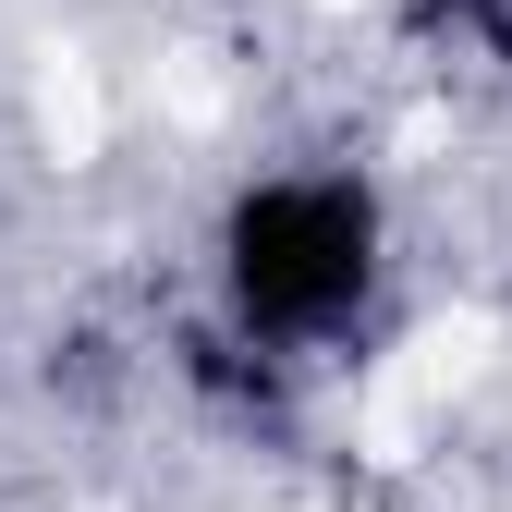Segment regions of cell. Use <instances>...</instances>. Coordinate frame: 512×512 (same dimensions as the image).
I'll return each mask as SVG.
<instances>
[{
    "mask_svg": "<svg viewBox=\"0 0 512 512\" xmlns=\"http://www.w3.org/2000/svg\"><path fill=\"white\" fill-rule=\"evenodd\" d=\"M427 25H452L488 74H512V0H427Z\"/></svg>",
    "mask_w": 512,
    "mask_h": 512,
    "instance_id": "7a4b0ae2",
    "label": "cell"
},
{
    "mask_svg": "<svg viewBox=\"0 0 512 512\" xmlns=\"http://www.w3.org/2000/svg\"><path fill=\"white\" fill-rule=\"evenodd\" d=\"M220 330L256 354H317L378 305L391 208L366 171H256L220 208Z\"/></svg>",
    "mask_w": 512,
    "mask_h": 512,
    "instance_id": "6da1fadb",
    "label": "cell"
}]
</instances>
